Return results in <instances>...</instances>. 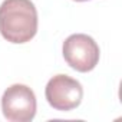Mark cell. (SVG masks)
<instances>
[{"label":"cell","instance_id":"obj_1","mask_svg":"<svg viewBox=\"0 0 122 122\" xmlns=\"http://www.w3.org/2000/svg\"><path fill=\"white\" fill-rule=\"evenodd\" d=\"M37 10L30 0H5L0 5V33L3 39L22 45L37 33Z\"/></svg>","mask_w":122,"mask_h":122},{"label":"cell","instance_id":"obj_3","mask_svg":"<svg viewBox=\"0 0 122 122\" xmlns=\"http://www.w3.org/2000/svg\"><path fill=\"white\" fill-rule=\"evenodd\" d=\"M36 108L35 92L26 85L15 83L2 96V112L10 122H30L36 115Z\"/></svg>","mask_w":122,"mask_h":122},{"label":"cell","instance_id":"obj_2","mask_svg":"<svg viewBox=\"0 0 122 122\" xmlns=\"http://www.w3.org/2000/svg\"><path fill=\"white\" fill-rule=\"evenodd\" d=\"M62 53L66 63L81 73L93 71L101 57L98 43L93 40V37L85 33L71 35L63 42Z\"/></svg>","mask_w":122,"mask_h":122},{"label":"cell","instance_id":"obj_4","mask_svg":"<svg viewBox=\"0 0 122 122\" xmlns=\"http://www.w3.org/2000/svg\"><path fill=\"white\" fill-rule=\"evenodd\" d=\"M45 96L53 109L69 112L81 105L83 88L81 82L68 75H56L49 79L45 88Z\"/></svg>","mask_w":122,"mask_h":122},{"label":"cell","instance_id":"obj_5","mask_svg":"<svg viewBox=\"0 0 122 122\" xmlns=\"http://www.w3.org/2000/svg\"><path fill=\"white\" fill-rule=\"evenodd\" d=\"M73 2H88V0H73Z\"/></svg>","mask_w":122,"mask_h":122}]
</instances>
